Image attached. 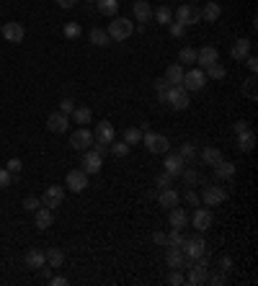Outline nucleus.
I'll use <instances>...</instances> for the list:
<instances>
[{
    "instance_id": "obj_1",
    "label": "nucleus",
    "mask_w": 258,
    "mask_h": 286,
    "mask_svg": "<svg viewBox=\"0 0 258 286\" xmlns=\"http://www.w3.org/2000/svg\"><path fill=\"white\" fill-rule=\"evenodd\" d=\"M109 39L111 42H124V39H129L135 34V26H132V21L129 18H114L111 23H109Z\"/></svg>"
},
{
    "instance_id": "obj_2",
    "label": "nucleus",
    "mask_w": 258,
    "mask_h": 286,
    "mask_svg": "<svg viewBox=\"0 0 258 286\" xmlns=\"http://www.w3.org/2000/svg\"><path fill=\"white\" fill-rule=\"evenodd\" d=\"M142 145L147 147V152H152V155H165L168 150H170V142H168V137H163V134H155V132H142Z\"/></svg>"
},
{
    "instance_id": "obj_3",
    "label": "nucleus",
    "mask_w": 258,
    "mask_h": 286,
    "mask_svg": "<svg viewBox=\"0 0 258 286\" xmlns=\"http://www.w3.org/2000/svg\"><path fill=\"white\" fill-rule=\"evenodd\" d=\"M165 103H170L176 111H186V108L191 106L189 91H186L184 85H170V91H168V96H165Z\"/></svg>"
},
{
    "instance_id": "obj_4",
    "label": "nucleus",
    "mask_w": 258,
    "mask_h": 286,
    "mask_svg": "<svg viewBox=\"0 0 258 286\" xmlns=\"http://www.w3.org/2000/svg\"><path fill=\"white\" fill-rule=\"evenodd\" d=\"M227 198V191L222 186H212L207 183L204 191H201V201H204V207H220V204Z\"/></svg>"
},
{
    "instance_id": "obj_5",
    "label": "nucleus",
    "mask_w": 258,
    "mask_h": 286,
    "mask_svg": "<svg viewBox=\"0 0 258 286\" xmlns=\"http://www.w3.org/2000/svg\"><path fill=\"white\" fill-rule=\"evenodd\" d=\"M181 250H184V255H186V258H194V261H196L199 255H204V253H207V242H204V237L194 235V237H186V240H184Z\"/></svg>"
},
{
    "instance_id": "obj_6",
    "label": "nucleus",
    "mask_w": 258,
    "mask_h": 286,
    "mask_svg": "<svg viewBox=\"0 0 258 286\" xmlns=\"http://www.w3.org/2000/svg\"><path fill=\"white\" fill-rule=\"evenodd\" d=\"M70 147H72V150H78V152H85L88 147H93V132H91V129H85V127H80L78 132H72V137H70Z\"/></svg>"
},
{
    "instance_id": "obj_7",
    "label": "nucleus",
    "mask_w": 258,
    "mask_h": 286,
    "mask_svg": "<svg viewBox=\"0 0 258 286\" xmlns=\"http://www.w3.org/2000/svg\"><path fill=\"white\" fill-rule=\"evenodd\" d=\"M65 183H67V188H70V191L80 193V191L88 188V173H85L83 168H75V170H70V173H67Z\"/></svg>"
},
{
    "instance_id": "obj_8",
    "label": "nucleus",
    "mask_w": 258,
    "mask_h": 286,
    "mask_svg": "<svg viewBox=\"0 0 258 286\" xmlns=\"http://www.w3.org/2000/svg\"><path fill=\"white\" fill-rule=\"evenodd\" d=\"M176 21L184 23V26L201 23V8H196V6H181V8L176 11Z\"/></svg>"
},
{
    "instance_id": "obj_9",
    "label": "nucleus",
    "mask_w": 258,
    "mask_h": 286,
    "mask_svg": "<svg viewBox=\"0 0 258 286\" xmlns=\"http://www.w3.org/2000/svg\"><path fill=\"white\" fill-rule=\"evenodd\" d=\"M186 91H201L204 85H207V75H204V70H189V72H184V83H181Z\"/></svg>"
},
{
    "instance_id": "obj_10",
    "label": "nucleus",
    "mask_w": 258,
    "mask_h": 286,
    "mask_svg": "<svg viewBox=\"0 0 258 286\" xmlns=\"http://www.w3.org/2000/svg\"><path fill=\"white\" fill-rule=\"evenodd\" d=\"M47 129H49L52 134H62V132H67V129H70V116H67V113H62V111L49 113V119H47Z\"/></svg>"
},
{
    "instance_id": "obj_11",
    "label": "nucleus",
    "mask_w": 258,
    "mask_h": 286,
    "mask_svg": "<svg viewBox=\"0 0 258 286\" xmlns=\"http://www.w3.org/2000/svg\"><path fill=\"white\" fill-rule=\"evenodd\" d=\"M184 168H186V162H184V157L178 152H165V162H163V170L165 173H170L176 178V176L184 173Z\"/></svg>"
},
{
    "instance_id": "obj_12",
    "label": "nucleus",
    "mask_w": 258,
    "mask_h": 286,
    "mask_svg": "<svg viewBox=\"0 0 258 286\" xmlns=\"http://www.w3.org/2000/svg\"><path fill=\"white\" fill-rule=\"evenodd\" d=\"M23 36H26V28L18 23V21H8L3 23V39L11 44H21L23 42Z\"/></svg>"
},
{
    "instance_id": "obj_13",
    "label": "nucleus",
    "mask_w": 258,
    "mask_h": 286,
    "mask_svg": "<svg viewBox=\"0 0 258 286\" xmlns=\"http://www.w3.org/2000/svg\"><path fill=\"white\" fill-rule=\"evenodd\" d=\"M62 201H65V188L62 186H47L44 196H41V204L49 207V209H57Z\"/></svg>"
},
{
    "instance_id": "obj_14",
    "label": "nucleus",
    "mask_w": 258,
    "mask_h": 286,
    "mask_svg": "<svg viewBox=\"0 0 258 286\" xmlns=\"http://www.w3.org/2000/svg\"><path fill=\"white\" fill-rule=\"evenodd\" d=\"M93 139L96 142H104V145H111L116 139V129H114L111 121H98V127L93 132Z\"/></svg>"
},
{
    "instance_id": "obj_15",
    "label": "nucleus",
    "mask_w": 258,
    "mask_h": 286,
    "mask_svg": "<svg viewBox=\"0 0 258 286\" xmlns=\"http://www.w3.org/2000/svg\"><path fill=\"white\" fill-rule=\"evenodd\" d=\"M212 222H214L212 212H209V209H201V207H196V212H194V217H191V224H194V230H196V232H207V230L212 227Z\"/></svg>"
},
{
    "instance_id": "obj_16",
    "label": "nucleus",
    "mask_w": 258,
    "mask_h": 286,
    "mask_svg": "<svg viewBox=\"0 0 258 286\" xmlns=\"http://www.w3.org/2000/svg\"><path fill=\"white\" fill-rule=\"evenodd\" d=\"M101 165H104V160H101V155L96 152V150H85V155H83V170L85 173H101Z\"/></svg>"
},
{
    "instance_id": "obj_17",
    "label": "nucleus",
    "mask_w": 258,
    "mask_h": 286,
    "mask_svg": "<svg viewBox=\"0 0 258 286\" xmlns=\"http://www.w3.org/2000/svg\"><path fill=\"white\" fill-rule=\"evenodd\" d=\"M52 222H55V209L39 207V209L34 212V224H36V230H49Z\"/></svg>"
},
{
    "instance_id": "obj_18",
    "label": "nucleus",
    "mask_w": 258,
    "mask_h": 286,
    "mask_svg": "<svg viewBox=\"0 0 258 286\" xmlns=\"http://www.w3.org/2000/svg\"><path fill=\"white\" fill-rule=\"evenodd\" d=\"M250 49H253L250 39H238V42L233 44V49H230V57H233L235 62H243V60L250 54Z\"/></svg>"
},
{
    "instance_id": "obj_19",
    "label": "nucleus",
    "mask_w": 258,
    "mask_h": 286,
    "mask_svg": "<svg viewBox=\"0 0 258 286\" xmlns=\"http://www.w3.org/2000/svg\"><path fill=\"white\" fill-rule=\"evenodd\" d=\"M158 201H160V207H163V209H173V207H178L181 196H178V191H173V188L168 186V188H163V191H160Z\"/></svg>"
},
{
    "instance_id": "obj_20",
    "label": "nucleus",
    "mask_w": 258,
    "mask_h": 286,
    "mask_svg": "<svg viewBox=\"0 0 258 286\" xmlns=\"http://www.w3.org/2000/svg\"><path fill=\"white\" fill-rule=\"evenodd\" d=\"M196 62H199L201 70H204V67L214 65V62H220V54H217V49H214V47H201V49L196 52Z\"/></svg>"
},
{
    "instance_id": "obj_21",
    "label": "nucleus",
    "mask_w": 258,
    "mask_h": 286,
    "mask_svg": "<svg viewBox=\"0 0 258 286\" xmlns=\"http://www.w3.org/2000/svg\"><path fill=\"white\" fill-rule=\"evenodd\" d=\"M184 72H186V70H184V65L173 62V65H168V70H165V75H163V77L168 80L170 85H181V83H184Z\"/></svg>"
},
{
    "instance_id": "obj_22",
    "label": "nucleus",
    "mask_w": 258,
    "mask_h": 286,
    "mask_svg": "<svg viewBox=\"0 0 258 286\" xmlns=\"http://www.w3.org/2000/svg\"><path fill=\"white\" fill-rule=\"evenodd\" d=\"M184 250L181 248H176V245H168V250H165V263H168V268H181V263H184Z\"/></svg>"
},
{
    "instance_id": "obj_23",
    "label": "nucleus",
    "mask_w": 258,
    "mask_h": 286,
    "mask_svg": "<svg viewBox=\"0 0 258 286\" xmlns=\"http://www.w3.org/2000/svg\"><path fill=\"white\" fill-rule=\"evenodd\" d=\"M235 162H227V160H220L217 165H214V176H217L220 181H230V178H235Z\"/></svg>"
},
{
    "instance_id": "obj_24",
    "label": "nucleus",
    "mask_w": 258,
    "mask_h": 286,
    "mask_svg": "<svg viewBox=\"0 0 258 286\" xmlns=\"http://www.w3.org/2000/svg\"><path fill=\"white\" fill-rule=\"evenodd\" d=\"M168 222H170V227L184 230V227L189 224V214H186L181 207H173V209H170V214H168Z\"/></svg>"
},
{
    "instance_id": "obj_25",
    "label": "nucleus",
    "mask_w": 258,
    "mask_h": 286,
    "mask_svg": "<svg viewBox=\"0 0 258 286\" xmlns=\"http://www.w3.org/2000/svg\"><path fill=\"white\" fill-rule=\"evenodd\" d=\"M23 261H26V266H29V268H34V271H36V268H41V266L47 263V255H44V250L31 248V250L26 253V258H23Z\"/></svg>"
},
{
    "instance_id": "obj_26",
    "label": "nucleus",
    "mask_w": 258,
    "mask_h": 286,
    "mask_svg": "<svg viewBox=\"0 0 258 286\" xmlns=\"http://www.w3.org/2000/svg\"><path fill=\"white\" fill-rule=\"evenodd\" d=\"M132 11H135V16H137V21H152V6L147 3V0H135V6H132Z\"/></svg>"
},
{
    "instance_id": "obj_27",
    "label": "nucleus",
    "mask_w": 258,
    "mask_h": 286,
    "mask_svg": "<svg viewBox=\"0 0 258 286\" xmlns=\"http://www.w3.org/2000/svg\"><path fill=\"white\" fill-rule=\"evenodd\" d=\"M220 16H222V8H220V3H207V6L201 8V21H209V23H214V21H220Z\"/></svg>"
},
{
    "instance_id": "obj_28",
    "label": "nucleus",
    "mask_w": 258,
    "mask_h": 286,
    "mask_svg": "<svg viewBox=\"0 0 258 286\" xmlns=\"http://www.w3.org/2000/svg\"><path fill=\"white\" fill-rule=\"evenodd\" d=\"M72 116V121H75V124H91V119H93V111L91 108H85V106H75V111L70 113Z\"/></svg>"
},
{
    "instance_id": "obj_29",
    "label": "nucleus",
    "mask_w": 258,
    "mask_h": 286,
    "mask_svg": "<svg viewBox=\"0 0 258 286\" xmlns=\"http://www.w3.org/2000/svg\"><path fill=\"white\" fill-rule=\"evenodd\" d=\"M222 160V152L217 150V147H204L201 150V162H204V165H217V162Z\"/></svg>"
},
{
    "instance_id": "obj_30",
    "label": "nucleus",
    "mask_w": 258,
    "mask_h": 286,
    "mask_svg": "<svg viewBox=\"0 0 258 286\" xmlns=\"http://www.w3.org/2000/svg\"><path fill=\"white\" fill-rule=\"evenodd\" d=\"M253 147H255V134L250 129L243 132V134H238V150L240 152H253Z\"/></svg>"
},
{
    "instance_id": "obj_31",
    "label": "nucleus",
    "mask_w": 258,
    "mask_h": 286,
    "mask_svg": "<svg viewBox=\"0 0 258 286\" xmlns=\"http://www.w3.org/2000/svg\"><path fill=\"white\" fill-rule=\"evenodd\" d=\"M44 255H47V266H49V268H60V266L65 263V253H62L60 248H47Z\"/></svg>"
},
{
    "instance_id": "obj_32",
    "label": "nucleus",
    "mask_w": 258,
    "mask_h": 286,
    "mask_svg": "<svg viewBox=\"0 0 258 286\" xmlns=\"http://www.w3.org/2000/svg\"><path fill=\"white\" fill-rule=\"evenodd\" d=\"M96 3H98V13H101V16L114 18V16L119 13V0H96Z\"/></svg>"
},
{
    "instance_id": "obj_33",
    "label": "nucleus",
    "mask_w": 258,
    "mask_h": 286,
    "mask_svg": "<svg viewBox=\"0 0 258 286\" xmlns=\"http://www.w3.org/2000/svg\"><path fill=\"white\" fill-rule=\"evenodd\" d=\"M152 18H155L160 26H168L170 21H173V11H170L168 6H158V8L152 11Z\"/></svg>"
},
{
    "instance_id": "obj_34",
    "label": "nucleus",
    "mask_w": 258,
    "mask_h": 286,
    "mask_svg": "<svg viewBox=\"0 0 258 286\" xmlns=\"http://www.w3.org/2000/svg\"><path fill=\"white\" fill-rule=\"evenodd\" d=\"M204 75H207V80H225L227 70H225V65H220V62H214V65L204 67Z\"/></svg>"
},
{
    "instance_id": "obj_35",
    "label": "nucleus",
    "mask_w": 258,
    "mask_h": 286,
    "mask_svg": "<svg viewBox=\"0 0 258 286\" xmlns=\"http://www.w3.org/2000/svg\"><path fill=\"white\" fill-rule=\"evenodd\" d=\"M178 155L184 157V162H196V160H199V150H196V145H194V142H184Z\"/></svg>"
},
{
    "instance_id": "obj_36",
    "label": "nucleus",
    "mask_w": 258,
    "mask_h": 286,
    "mask_svg": "<svg viewBox=\"0 0 258 286\" xmlns=\"http://www.w3.org/2000/svg\"><path fill=\"white\" fill-rule=\"evenodd\" d=\"M124 142L132 147V145H140L142 142V129L140 127H126L124 129Z\"/></svg>"
},
{
    "instance_id": "obj_37",
    "label": "nucleus",
    "mask_w": 258,
    "mask_h": 286,
    "mask_svg": "<svg viewBox=\"0 0 258 286\" xmlns=\"http://www.w3.org/2000/svg\"><path fill=\"white\" fill-rule=\"evenodd\" d=\"M91 42H93L96 47H109L111 39H109V34H106L104 28H93V31H91Z\"/></svg>"
},
{
    "instance_id": "obj_38",
    "label": "nucleus",
    "mask_w": 258,
    "mask_h": 286,
    "mask_svg": "<svg viewBox=\"0 0 258 286\" xmlns=\"http://www.w3.org/2000/svg\"><path fill=\"white\" fill-rule=\"evenodd\" d=\"M168 91H170V83H168L165 77H158V80H155V93H158V101H160V103H165Z\"/></svg>"
},
{
    "instance_id": "obj_39",
    "label": "nucleus",
    "mask_w": 258,
    "mask_h": 286,
    "mask_svg": "<svg viewBox=\"0 0 258 286\" xmlns=\"http://www.w3.org/2000/svg\"><path fill=\"white\" fill-rule=\"evenodd\" d=\"M129 150H132V147H129L126 142H111V145H109V152H111L114 157H126Z\"/></svg>"
},
{
    "instance_id": "obj_40",
    "label": "nucleus",
    "mask_w": 258,
    "mask_h": 286,
    "mask_svg": "<svg viewBox=\"0 0 258 286\" xmlns=\"http://www.w3.org/2000/svg\"><path fill=\"white\" fill-rule=\"evenodd\" d=\"M191 62H196V49L194 47H184L178 52V65H191Z\"/></svg>"
},
{
    "instance_id": "obj_41",
    "label": "nucleus",
    "mask_w": 258,
    "mask_h": 286,
    "mask_svg": "<svg viewBox=\"0 0 258 286\" xmlns=\"http://www.w3.org/2000/svg\"><path fill=\"white\" fill-rule=\"evenodd\" d=\"M184 232L181 230H176V227H170V232H168V245H176V248H181L184 245Z\"/></svg>"
},
{
    "instance_id": "obj_42",
    "label": "nucleus",
    "mask_w": 258,
    "mask_h": 286,
    "mask_svg": "<svg viewBox=\"0 0 258 286\" xmlns=\"http://www.w3.org/2000/svg\"><path fill=\"white\" fill-rule=\"evenodd\" d=\"M62 34H65V39H78V36H80V23L67 21V23H65V28H62Z\"/></svg>"
},
{
    "instance_id": "obj_43",
    "label": "nucleus",
    "mask_w": 258,
    "mask_h": 286,
    "mask_svg": "<svg viewBox=\"0 0 258 286\" xmlns=\"http://www.w3.org/2000/svg\"><path fill=\"white\" fill-rule=\"evenodd\" d=\"M168 283H170V286H181V283H186V276L181 273V268H173V271L168 273Z\"/></svg>"
},
{
    "instance_id": "obj_44",
    "label": "nucleus",
    "mask_w": 258,
    "mask_h": 286,
    "mask_svg": "<svg viewBox=\"0 0 258 286\" xmlns=\"http://www.w3.org/2000/svg\"><path fill=\"white\" fill-rule=\"evenodd\" d=\"M243 93H245L250 101H255V98H258V96H255V75H253V77H248L245 83H243Z\"/></svg>"
},
{
    "instance_id": "obj_45",
    "label": "nucleus",
    "mask_w": 258,
    "mask_h": 286,
    "mask_svg": "<svg viewBox=\"0 0 258 286\" xmlns=\"http://www.w3.org/2000/svg\"><path fill=\"white\" fill-rule=\"evenodd\" d=\"M170 183H173V176H170V173H165V170H163V173H158V176H155V186H158V188H168Z\"/></svg>"
},
{
    "instance_id": "obj_46",
    "label": "nucleus",
    "mask_w": 258,
    "mask_h": 286,
    "mask_svg": "<svg viewBox=\"0 0 258 286\" xmlns=\"http://www.w3.org/2000/svg\"><path fill=\"white\" fill-rule=\"evenodd\" d=\"M207 283H212V286H225L227 283V273L220 271V273H214V276H207Z\"/></svg>"
},
{
    "instance_id": "obj_47",
    "label": "nucleus",
    "mask_w": 258,
    "mask_h": 286,
    "mask_svg": "<svg viewBox=\"0 0 258 286\" xmlns=\"http://www.w3.org/2000/svg\"><path fill=\"white\" fill-rule=\"evenodd\" d=\"M39 207H41V198H36V196H26L23 198V209L26 212H36Z\"/></svg>"
},
{
    "instance_id": "obj_48",
    "label": "nucleus",
    "mask_w": 258,
    "mask_h": 286,
    "mask_svg": "<svg viewBox=\"0 0 258 286\" xmlns=\"http://www.w3.org/2000/svg\"><path fill=\"white\" fill-rule=\"evenodd\" d=\"M181 178H184V183H186V186H196V181H199V173H196V170H191V168H189V170L184 168Z\"/></svg>"
},
{
    "instance_id": "obj_49",
    "label": "nucleus",
    "mask_w": 258,
    "mask_h": 286,
    "mask_svg": "<svg viewBox=\"0 0 258 286\" xmlns=\"http://www.w3.org/2000/svg\"><path fill=\"white\" fill-rule=\"evenodd\" d=\"M13 183V173L8 168H0V188H8Z\"/></svg>"
},
{
    "instance_id": "obj_50",
    "label": "nucleus",
    "mask_w": 258,
    "mask_h": 286,
    "mask_svg": "<svg viewBox=\"0 0 258 286\" xmlns=\"http://www.w3.org/2000/svg\"><path fill=\"white\" fill-rule=\"evenodd\" d=\"M168 28H170V36H176V39L186 34V26H184V23H178V21H170V23H168Z\"/></svg>"
},
{
    "instance_id": "obj_51",
    "label": "nucleus",
    "mask_w": 258,
    "mask_h": 286,
    "mask_svg": "<svg viewBox=\"0 0 258 286\" xmlns=\"http://www.w3.org/2000/svg\"><path fill=\"white\" fill-rule=\"evenodd\" d=\"M6 165H8V170H11L13 176H18V173H21V168H23V162H21L18 157H11V160L6 162Z\"/></svg>"
},
{
    "instance_id": "obj_52",
    "label": "nucleus",
    "mask_w": 258,
    "mask_h": 286,
    "mask_svg": "<svg viewBox=\"0 0 258 286\" xmlns=\"http://www.w3.org/2000/svg\"><path fill=\"white\" fill-rule=\"evenodd\" d=\"M184 201L191 204V207H201V198H199L194 191H186V193H184Z\"/></svg>"
},
{
    "instance_id": "obj_53",
    "label": "nucleus",
    "mask_w": 258,
    "mask_h": 286,
    "mask_svg": "<svg viewBox=\"0 0 258 286\" xmlns=\"http://www.w3.org/2000/svg\"><path fill=\"white\" fill-rule=\"evenodd\" d=\"M60 111H62V113H67V116H70V113H72V111H75V101H72V98H65V101H62V103H60Z\"/></svg>"
},
{
    "instance_id": "obj_54",
    "label": "nucleus",
    "mask_w": 258,
    "mask_h": 286,
    "mask_svg": "<svg viewBox=\"0 0 258 286\" xmlns=\"http://www.w3.org/2000/svg\"><path fill=\"white\" fill-rule=\"evenodd\" d=\"M243 62H245V65H248V70H250V72H253V75H255V72H258V60H255V57H253V54H248V57H245V60H243Z\"/></svg>"
},
{
    "instance_id": "obj_55",
    "label": "nucleus",
    "mask_w": 258,
    "mask_h": 286,
    "mask_svg": "<svg viewBox=\"0 0 258 286\" xmlns=\"http://www.w3.org/2000/svg\"><path fill=\"white\" fill-rule=\"evenodd\" d=\"M152 242H155V245H168V235H165V232H155V235H152Z\"/></svg>"
},
{
    "instance_id": "obj_56",
    "label": "nucleus",
    "mask_w": 258,
    "mask_h": 286,
    "mask_svg": "<svg viewBox=\"0 0 258 286\" xmlns=\"http://www.w3.org/2000/svg\"><path fill=\"white\" fill-rule=\"evenodd\" d=\"M93 150H96V152L104 157V155L109 152V145H104V142H96V139H93Z\"/></svg>"
},
{
    "instance_id": "obj_57",
    "label": "nucleus",
    "mask_w": 258,
    "mask_h": 286,
    "mask_svg": "<svg viewBox=\"0 0 258 286\" xmlns=\"http://www.w3.org/2000/svg\"><path fill=\"white\" fill-rule=\"evenodd\" d=\"M230 268H233V261H230L227 255H222V258H220V271H225V273H227Z\"/></svg>"
},
{
    "instance_id": "obj_58",
    "label": "nucleus",
    "mask_w": 258,
    "mask_h": 286,
    "mask_svg": "<svg viewBox=\"0 0 258 286\" xmlns=\"http://www.w3.org/2000/svg\"><path fill=\"white\" fill-rule=\"evenodd\" d=\"M49 283H52V286H67L70 281H67L65 276H52V278H49Z\"/></svg>"
},
{
    "instance_id": "obj_59",
    "label": "nucleus",
    "mask_w": 258,
    "mask_h": 286,
    "mask_svg": "<svg viewBox=\"0 0 258 286\" xmlns=\"http://www.w3.org/2000/svg\"><path fill=\"white\" fill-rule=\"evenodd\" d=\"M248 129H250L248 121H238V124H235V134H243V132H248Z\"/></svg>"
},
{
    "instance_id": "obj_60",
    "label": "nucleus",
    "mask_w": 258,
    "mask_h": 286,
    "mask_svg": "<svg viewBox=\"0 0 258 286\" xmlns=\"http://www.w3.org/2000/svg\"><path fill=\"white\" fill-rule=\"evenodd\" d=\"M75 3H78V0H57V6H60V8H72Z\"/></svg>"
},
{
    "instance_id": "obj_61",
    "label": "nucleus",
    "mask_w": 258,
    "mask_h": 286,
    "mask_svg": "<svg viewBox=\"0 0 258 286\" xmlns=\"http://www.w3.org/2000/svg\"><path fill=\"white\" fill-rule=\"evenodd\" d=\"M209 3H217V0H209Z\"/></svg>"
}]
</instances>
